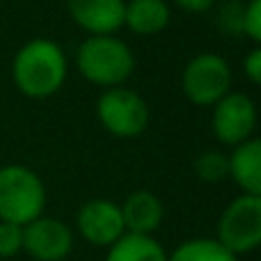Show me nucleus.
Instances as JSON below:
<instances>
[{
	"label": "nucleus",
	"instance_id": "1",
	"mask_svg": "<svg viewBox=\"0 0 261 261\" xmlns=\"http://www.w3.org/2000/svg\"><path fill=\"white\" fill-rule=\"evenodd\" d=\"M14 85L30 99H48L67 81L64 50L50 39H32L21 46L12 64Z\"/></svg>",
	"mask_w": 261,
	"mask_h": 261
},
{
	"label": "nucleus",
	"instance_id": "2",
	"mask_svg": "<svg viewBox=\"0 0 261 261\" xmlns=\"http://www.w3.org/2000/svg\"><path fill=\"white\" fill-rule=\"evenodd\" d=\"M83 78L101 87H119L133 73V53L113 35H90L76 55Z\"/></svg>",
	"mask_w": 261,
	"mask_h": 261
},
{
	"label": "nucleus",
	"instance_id": "3",
	"mask_svg": "<svg viewBox=\"0 0 261 261\" xmlns=\"http://www.w3.org/2000/svg\"><path fill=\"white\" fill-rule=\"evenodd\" d=\"M46 188L37 172L25 165L0 167V220L25 227L44 213Z\"/></svg>",
	"mask_w": 261,
	"mask_h": 261
},
{
	"label": "nucleus",
	"instance_id": "4",
	"mask_svg": "<svg viewBox=\"0 0 261 261\" xmlns=\"http://www.w3.org/2000/svg\"><path fill=\"white\" fill-rule=\"evenodd\" d=\"M216 241L231 254L254 252L261 243V195H241L222 211Z\"/></svg>",
	"mask_w": 261,
	"mask_h": 261
},
{
	"label": "nucleus",
	"instance_id": "5",
	"mask_svg": "<svg viewBox=\"0 0 261 261\" xmlns=\"http://www.w3.org/2000/svg\"><path fill=\"white\" fill-rule=\"evenodd\" d=\"M101 126L115 138H138L149 126L147 101L126 87H110L96 101Z\"/></svg>",
	"mask_w": 261,
	"mask_h": 261
},
{
	"label": "nucleus",
	"instance_id": "6",
	"mask_svg": "<svg viewBox=\"0 0 261 261\" xmlns=\"http://www.w3.org/2000/svg\"><path fill=\"white\" fill-rule=\"evenodd\" d=\"M181 87L190 103L208 108L216 106L231 87V69L216 53H199L186 64Z\"/></svg>",
	"mask_w": 261,
	"mask_h": 261
},
{
	"label": "nucleus",
	"instance_id": "7",
	"mask_svg": "<svg viewBox=\"0 0 261 261\" xmlns=\"http://www.w3.org/2000/svg\"><path fill=\"white\" fill-rule=\"evenodd\" d=\"M257 126V108L252 99L241 92H227L213 106V133L222 144H236L252 138Z\"/></svg>",
	"mask_w": 261,
	"mask_h": 261
},
{
	"label": "nucleus",
	"instance_id": "8",
	"mask_svg": "<svg viewBox=\"0 0 261 261\" xmlns=\"http://www.w3.org/2000/svg\"><path fill=\"white\" fill-rule=\"evenodd\" d=\"M73 250V231L55 218L39 216L23 227V252L35 261H62Z\"/></svg>",
	"mask_w": 261,
	"mask_h": 261
},
{
	"label": "nucleus",
	"instance_id": "9",
	"mask_svg": "<svg viewBox=\"0 0 261 261\" xmlns=\"http://www.w3.org/2000/svg\"><path fill=\"white\" fill-rule=\"evenodd\" d=\"M78 234L96 248H110L117 239L126 234L119 204L110 199H90L76 213Z\"/></svg>",
	"mask_w": 261,
	"mask_h": 261
},
{
	"label": "nucleus",
	"instance_id": "10",
	"mask_svg": "<svg viewBox=\"0 0 261 261\" xmlns=\"http://www.w3.org/2000/svg\"><path fill=\"white\" fill-rule=\"evenodd\" d=\"M124 0H67L73 23L90 35H113L124 25Z\"/></svg>",
	"mask_w": 261,
	"mask_h": 261
},
{
	"label": "nucleus",
	"instance_id": "11",
	"mask_svg": "<svg viewBox=\"0 0 261 261\" xmlns=\"http://www.w3.org/2000/svg\"><path fill=\"white\" fill-rule=\"evenodd\" d=\"M122 208L124 229L128 234L151 236L163 222V204L151 190H135L126 197V202L119 204Z\"/></svg>",
	"mask_w": 261,
	"mask_h": 261
},
{
	"label": "nucleus",
	"instance_id": "12",
	"mask_svg": "<svg viewBox=\"0 0 261 261\" xmlns=\"http://www.w3.org/2000/svg\"><path fill=\"white\" fill-rule=\"evenodd\" d=\"M229 161V176L245 195H261V142L250 138L236 144Z\"/></svg>",
	"mask_w": 261,
	"mask_h": 261
},
{
	"label": "nucleus",
	"instance_id": "13",
	"mask_svg": "<svg viewBox=\"0 0 261 261\" xmlns=\"http://www.w3.org/2000/svg\"><path fill=\"white\" fill-rule=\"evenodd\" d=\"M170 23V5L165 0H130L124 7V25L135 35H158Z\"/></svg>",
	"mask_w": 261,
	"mask_h": 261
},
{
	"label": "nucleus",
	"instance_id": "14",
	"mask_svg": "<svg viewBox=\"0 0 261 261\" xmlns=\"http://www.w3.org/2000/svg\"><path fill=\"white\" fill-rule=\"evenodd\" d=\"M103 261H167V252L153 236L126 231L108 248Z\"/></svg>",
	"mask_w": 261,
	"mask_h": 261
},
{
	"label": "nucleus",
	"instance_id": "15",
	"mask_svg": "<svg viewBox=\"0 0 261 261\" xmlns=\"http://www.w3.org/2000/svg\"><path fill=\"white\" fill-rule=\"evenodd\" d=\"M167 261H239L216 239H190L176 245L174 252L167 254Z\"/></svg>",
	"mask_w": 261,
	"mask_h": 261
},
{
	"label": "nucleus",
	"instance_id": "16",
	"mask_svg": "<svg viewBox=\"0 0 261 261\" xmlns=\"http://www.w3.org/2000/svg\"><path fill=\"white\" fill-rule=\"evenodd\" d=\"M195 174L204 184H220L229 176V161L220 151H204L195 158Z\"/></svg>",
	"mask_w": 261,
	"mask_h": 261
},
{
	"label": "nucleus",
	"instance_id": "17",
	"mask_svg": "<svg viewBox=\"0 0 261 261\" xmlns=\"http://www.w3.org/2000/svg\"><path fill=\"white\" fill-rule=\"evenodd\" d=\"M23 252V227L0 220V259H12Z\"/></svg>",
	"mask_w": 261,
	"mask_h": 261
},
{
	"label": "nucleus",
	"instance_id": "18",
	"mask_svg": "<svg viewBox=\"0 0 261 261\" xmlns=\"http://www.w3.org/2000/svg\"><path fill=\"white\" fill-rule=\"evenodd\" d=\"M241 30L259 44L261 41V0H250L241 12Z\"/></svg>",
	"mask_w": 261,
	"mask_h": 261
},
{
	"label": "nucleus",
	"instance_id": "19",
	"mask_svg": "<svg viewBox=\"0 0 261 261\" xmlns=\"http://www.w3.org/2000/svg\"><path fill=\"white\" fill-rule=\"evenodd\" d=\"M243 69H245L248 81L254 83V85H259L261 83V48L259 46H254V48L248 53V58L243 60Z\"/></svg>",
	"mask_w": 261,
	"mask_h": 261
},
{
	"label": "nucleus",
	"instance_id": "20",
	"mask_svg": "<svg viewBox=\"0 0 261 261\" xmlns=\"http://www.w3.org/2000/svg\"><path fill=\"white\" fill-rule=\"evenodd\" d=\"M176 5H179L181 9H186V12H195V14H199V12H206L208 7H211L216 0H174Z\"/></svg>",
	"mask_w": 261,
	"mask_h": 261
}]
</instances>
